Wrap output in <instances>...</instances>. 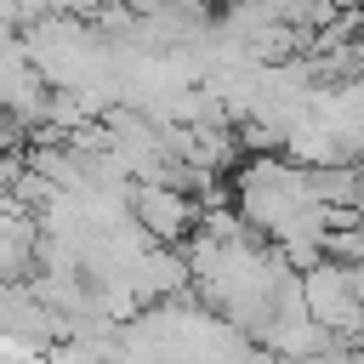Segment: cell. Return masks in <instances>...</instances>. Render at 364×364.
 Instances as JSON below:
<instances>
[{"instance_id":"1","label":"cell","mask_w":364,"mask_h":364,"mask_svg":"<svg viewBox=\"0 0 364 364\" xmlns=\"http://www.w3.org/2000/svg\"><path fill=\"white\" fill-rule=\"evenodd\" d=\"M125 222L154 250H182L199 228V199L182 182H131L125 188Z\"/></svg>"},{"instance_id":"2","label":"cell","mask_w":364,"mask_h":364,"mask_svg":"<svg viewBox=\"0 0 364 364\" xmlns=\"http://www.w3.org/2000/svg\"><path fill=\"white\" fill-rule=\"evenodd\" d=\"M347 284H353V296H358V307H364V262H358V267H347Z\"/></svg>"}]
</instances>
